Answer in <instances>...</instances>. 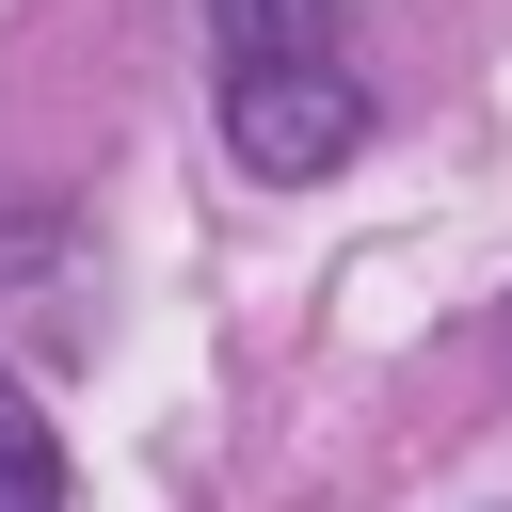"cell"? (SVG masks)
Returning a JSON list of instances; mask_svg holds the SVG:
<instances>
[{"instance_id":"1","label":"cell","mask_w":512,"mask_h":512,"mask_svg":"<svg viewBox=\"0 0 512 512\" xmlns=\"http://www.w3.org/2000/svg\"><path fill=\"white\" fill-rule=\"evenodd\" d=\"M208 112L224 160L304 192L368 144V80H352V0H208Z\"/></svg>"},{"instance_id":"2","label":"cell","mask_w":512,"mask_h":512,"mask_svg":"<svg viewBox=\"0 0 512 512\" xmlns=\"http://www.w3.org/2000/svg\"><path fill=\"white\" fill-rule=\"evenodd\" d=\"M80 480H64V432H48V400L0 368V512H64Z\"/></svg>"}]
</instances>
